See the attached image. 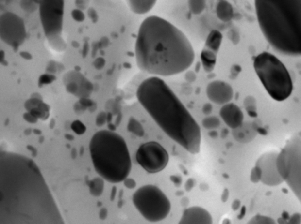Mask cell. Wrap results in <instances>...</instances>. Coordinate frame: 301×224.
<instances>
[{"label":"cell","instance_id":"obj_1","mask_svg":"<svg viewBox=\"0 0 301 224\" xmlns=\"http://www.w3.org/2000/svg\"><path fill=\"white\" fill-rule=\"evenodd\" d=\"M0 224H66L38 165L23 155L0 154Z\"/></svg>","mask_w":301,"mask_h":224},{"label":"cell","instance_id":"obj_2","mask_svg":"<svg viewBox=\"0 0 301 224\" xmlns=\"http://www.w3.org/2000/svg\"><path fill=\"white\" fill-rule=\"evenodd\" d=\"M136 64L153 76H170L187 70L195 52L188 38L179 29L157 15L142 22L136 37Z\"/></svg>","mask_w":301,"mask_h":224},{"label":"cell","instance_id":"obj_3","mask_svg":"<svg viewBox=\"0 0 301 224\" xmlns=\"http://www.w3.org/2000/svg\"><path fill=\"white\" fill-rule=\"evenodd\" d=\"M136 97L139 104L170 139L188 153H199L201 132L199 124L160 77L151 76L139 85Z\"/></svg>","mask_w":301,"mask_h":224},{"label":"cell","instance_id":"obj_4","mask_svg":"<svg viewBox=\"0 0 301 224\" xmlns=\"http://www.w3.org/2000/svg\"><path fill=\"white\" fill-rule=\"evenodd\" d=\"M259 26L276 51L301 56V0H257L255 2Z\"/></svg>","mask_w":301,"mask_h":224},{"label":"cell","instance_id":"obj_5","mask_svg":"<svg viewBox=\"0 0 301 224\" xmlns=\"http://www.w3.org/2000/svg\"><path fill=\"white\" fill-rule=\"evenodd\" d=\"M89 147L94 169L100 178L113 184L128 178L132 170V159L121 135L107 130L97 132Z\"/></svg>","mask_w":301,"mask_h":224},{"label":"cell","instance_id":"obj_6","mask_svg":"<svg viewBox=\"0 0 301 224\" xmlns=\"http://www.w3.org/2000/svg\"><path fill=\"white\" fill-rule=\"evenodd\" d=\"M253 68L268 93L276 101L282 102L291 96L293 83L284 63L269 52H263L253 60Z\"/></svg>","mask_w":301,"mask_h":224},{"label":"cell","instance_id":"obj_7","mask_svg":"<svg viewBox=\"0 0 301 224\" xmlns=\"http://www.w3.org/2000/svg\"><path fill=\"white\" fill-rule=\"evenodd\" d=\"M132 200L139 214L150 223L166 219L171 211V201L166 194L154 185L139 187L133 194Z\"/></svg>","mask_w":301,"mask_h":224},{"label":"cell","instance_id":"obj_8","mask_svg":"<svg viewBox=\"0 0 301 224\" xmlns=\"http://www.w3.org/2000/svg\"><path fill=\"white\" fill-rule=\"evenodd\" d=\"M136 160L146 172L155 174L165 169L168 164L169 156L168 151L160 143L148 142L138 148Z\"/></svg>","mask_w":301,"mask_h":224},{"label":"cell","instance_id":"obj_9","mask_svg":"<svg viewBox=\"0 0 301 224\" xmlns=\"http://www.w3.org/2000/svg\"><path fill=\"white\" fill-rule=\"evenodd\" d=\"M63 1H43L40 4V17L47 37L55 40L62 30Z\"/></svg>","mask_w":301,"mask_h":224},{"label":"cell","instance_id":"obj_10","mask_svg":"<svg viewBox=\"0 0 301 224\" xmlns=\"http://www.w3.org/2000/svg\"><path fill=\"white\" fill-rule=\"evenodd\" d=\"M0 34L5 43L18 47L23 43L26 36L24 22L12 13L4 14L0 18Z\"/></svg>","mask_w":301,"mask_h":224},{"label":"cell","instance_id":"obj_11","mask_svg":"<svg viewBox=\"0 0 301 224\" xmlns=\"http://www.w3.org/2000/svg\"><path fill=\"white\" fill-rule=\"evenodd\" d=\"M206 93L211 102L222 106L230 103L234 96L232 87L227 82L219 80L209 83Z\"/></svg>","mask_w":301,"mask_h":224},{"label":"cell","instance_id":"obj_12","mask_svg":"<svg viewBox=\"0 0 301 224\" xmlns=\"http://www.w3.org/2000/svg\"><path fill=\"white\" fill-rule=\"evenodd\" d=\"M178 224H213V219L207 209L193 206L184 211Z\"/></svg>","mask_w":301,"mask_h":224},{"label":"cell","instance_id":"obj_13","mask_svg":"<svg viewBox=\"0 0 301 224\" xmlns=\"http://www.w3.org/2000/svg\"><path fill=\"white\" fill-rule=\"evenodd\" d=\"M219 115L228 128L235 130L243 124L244 114L237 105L228 103L223 105L220 109Z\"/></svg>","mask_w":301,"mask_h":224},{"label":"cell","instance_id":"obj_14","mask_svg":"<svg viewBox=\"0 0 301 224\" xmlns=\"http://www.w3.org/2000/svg\"><path fill=\"white\" fill-rule=\"evenodd\" d=\"M216 14L220 20L225 23L230 21L234 15L232 5L227 1H219L216 6Z\"/></svg>","mask_w":301,"mask_h":224},{"label":"cell","instance_id":"obj_15","mask_svg":"<svg viewBox=\"0 0 301 224\" xmlns=\"http://www.w3.org/2000/svg\"><path fill=\"white\" fill-rule=\"evenodd\" d=\"M157 1L154 0L147 1H128V5L132 12L137 15H144L154 7Z\"/></svg>","mask_w":301,"mask_h":224},{"label":"cell","instance_id":"obj_16","mask_svg":"<svg viewBox=\"0 0 301 224\" xmlns=\"http://www.w3.org/2000/svg\"><path fill=\"white\" fill-rule=\"evenodd\" d=\"M222 40V35L218 30H213L209 34L204 48L216 53H218Z\"/></svg>","mask_w":301,"mask_h":224},{"label":"cell","instance_id":"obj_17","mask_svg":"<svg viewBox=\"0 0 301 224\" xmlns=\"http://www.w3.org/2000/svg\"><path fill=\"white\" fill-rule=\"evenodd\" d=\"M217 55L216 52L203 48L201 55V60L203 68L207 73H210L214 70L216 63Z\"/></svg>","mask_w":301,"mask_h":224},{"label":"cell","instance_id":"obj_18","mask_svg":"<svg viewBox=\"0 0 301 224\" xmlns=\"http://www.w3.org/2000/svg\"><path fill=\"white\" fill-rule=\"evenodd\" d=\"M89 188L92 195L94 197H99L104 189V182L101 178H96L89 181Z\"/></svg>","mask_w":301,"mask_h":224},{"label":"cell","instance_id":"obj_19","mask_svg":"<svg viewBox=\"0 0 301 224\" xmlns=\"http://www.w3.org/2000/svg\"><path fill=\"white\" fill-rule=\"evenodd\" d=\"M244 106L246 109L248 114L251 117L256 118L258 114L256 113V101L253 97H248L244 101Z\"/></svg>","mask_w":301,"mask_h":224},{"label":"cell","instance_id":"obj_20","mask_svg":"<svg viewBox=\"0 0 301 224\" xmlns=\"http://www.w3.org/2000/svg\"><path fill=\"white\" fill-rule=\"evenodd\" d=\"M206 6L205 1H189L188 7L189 10L194 15H199L204 10Z\"/></svg>","mask_w":301,"mask_h":224},{"label":"cell","instance_id":"obj_21","mask_svg":"<svg viewBox=\"0 0 301 224\" xmlns=\"http://www.w3.org/2000/svg\"><path fill=\"white\" fill-rule=\"evenodd\" d=\"M220 124V120L216 116H209L202 121L203 128L209 130H213L218 128Z\"/></svg>","mask_w":301,"mask_h":224},{"label":"cell","instance_id":"obj_22","mask_svg":"<svg viewBox=\"0 0 301 224\" xmlns=\"http://www.w3.org/2000/svg\"><path fill=\"white\" fill-rule=\"evenodd\" d=\"M247 224H277L272 218L264 216V215H256L252 217Z\"/></svg>","mask_w":301,"mask_h":224},{"label":"cell","instance_id":"obj_23","mask_svg":"<svg viewBox=\"0 0 301 224\" xmlns=\"http://www.w3.org/2000/svg\"><path fill=\"white\" fill-rule=\"evenodd\" d=\"M128 128L129 131L132 132L134 134L138 135V136H143L144 130L137 121L134 119L130 120Z\"/></svg>","mask_w":301,"mask_h":224},{"label":"cell","instance_id":"obj_24","mask_svg":"<svg viewBox=\"0 0 301 224\" xmlns=\"http://www.w3.org/2000/svg\"><path fill=\"white\" fill-rule=\"evenodd\" d=\"M71 129L75 134L82 135L86 131V127L84 124L79 120H75L71 124Z\"/></svg>","mask_w":301,"mask_h":224},{"label":"cell","instance_id":"obj_25","mask_svg":"<svg viewBox=\"0 0 301 224\" xmlns=\"http://www.w3.org/2000/svg\"><path fill=\"white\" fill-rule=\"evenodd\" d=\"M262 175H263V174H262L261 168L256 165V167L253 168L251 173V181L254 182V183L258 182L261 180Z\"/></svg>","mask_w":301,"mask_h":224},{"label":"cell","instance_id":"obj_26","mask_svg":"<svg viewBox=\"0 0 301 224\" xmlns=\"http://www.w3.org/2000/svg\"><path fill=\"white\" fill-rule=\"evenodd\" d=\"M72 15L75 20L77 21H82L84 19V15L79 10H75L72 13Z\"/></svg>","mask_w":301,"mask_h":224},{"label":"cell","instance_id":"obj_27","mask_svg":"<svg viewBox=\"0 0 301 224\" xmlns=\"http://www.w3.org/2000/svg\"><path fill=\"white\" fill-rule=\"evenodd\" d=\"M124 185L128 189H134L136 186V183L134 180L132 179H126L124 181Z\"/></svg>","mask_w":301,"mask_h":224},{"label":"cell","instance_id":"obj_28","mask_svg":"<svg viewBox=\"0 0 301 224\" xmlns=\"http://www.w3.org/2000/svg\"><path fill=\"white\" fill-rule=\"evenodd\" d=\"M51 77H50L49 75H43L40 78V82L43 84H47V83H50L52 81V80L51 79Z\"/></svg>","mask_w":301,"mask_h":224},{"label":"cell","instance_id":"obj_29","mask_svg":"<svg viewBox=\"0 0 301 224\" xmlns=\"http://www.w3.org/2000/svg\"><path fill=\"white\" fill-rule=\"evenodd\" d=\"M256 131L258 132V134H260L261 135H266L268 134L266 130L262 128H258L256 129Z\"/></svg>","mask_w":301,"mask_h":224},{"label":"cell","instance_id":"obj_30","mask_svg":"<svg viewBox=\"0 0 301 224\" xmlns=\"http://www.w3.org/2000/svg\"><path fill=\"white\" fill-rule=\"evenodd\" d=\"M283 219L286 220L289 218V215L286 212H284L283 214Z\"/></svg>","mask_w":301,"mask_h":224}]
</instances>
